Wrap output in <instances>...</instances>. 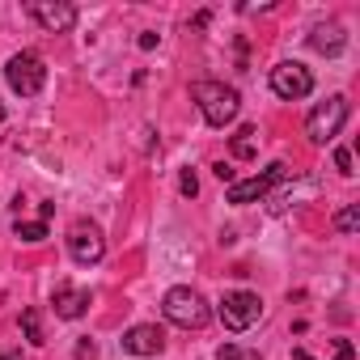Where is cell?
<instances>
[{
    "label": "cell",
    "instance_id": "obj_6",
    "mask_svg": "<svg viewBox=\"0 0 360 360\" xmlns=\"http://www.w3.org/2000/svg\"><path fill=\"white\" fill-rule=\"evenodd\" d=\"M271 94L284 98V102H301V98H309V94H314V77H309V68L297 64V60L276 64V68H271Z\"/></svg>",
    "mask_w": 360,
    "mask_h": 360
},
{
    "label": "cell",
    "instance_id": "obj_7",
    "mask_svg": "<svg viewBox=\"0 0 360 360\" xmlns=\"http://www.w3.org/2000/svg\"><path fill=\"white\" fill-rule=\"evenodd\" d=\"M68 255H72V263H81V267L102 263V255H106V238H102V229H98L94 221H77L72 233H68Z\"/></svg>",
    "mask_w": 360,
    "mask_h": 360
},
{
    "label": "cell",
    "instance_id": "obj_13",
    "mask_svg": "<svg viewBox=\"0 0 360 360\" xmlns=\"http://www.w3.org/2000/svg\"><path fill=\"white\" fill-rule=\"evenodd\" d=\"M229 153H233L238 161H250V157L259 153V127H255V123H242V127L233 131V140H229Z\"/></svg>",
    "mask_w": 360,
    "mask_h": 360
},
{
    "label": "cell",
    "instance_id": "obj_24",
    "mask_svg": "<svg viewBox=\"0 0 360 360\" xmlns=\"http://www.w3.org/2000/svg\"><path fill=\"white\" fill-rule=\"evenodd\" d=\"M0 360H22V352H9V347H0Z\"/></svg>",
    "mask_w": 360,
    "mask_h": 360
},
{
    "label": "cell",
    "instance_id": "obj_15",
    "mask_svg": "<svg viewBox=\"0 0 360 360\" xmlns=\"http://www.w3.org/2000/svg\"><path fill=\"white\" fill-rule=\"evenodd\" d=\"M18 242H30V246H39V242H47V225L43 221H18Z\"/></svg>",
    "mask_w": 360,
    "mask_h": 360
},
{
    "label": "cell",
    "instance_id": "obj_8",
    "mask_svg": "<svg viewBox=\"0 0 360 360\" xmlns=\"http://www.w3.org/2000/svg\"><path fill=\"white\" fill-rule=\"evenodd\" d=\"M284 178H288V165H284V161H271L263 174L242 178V183H229V204H255V200H263L276 183H284Z\"/></svg>",
    "mask_w": 360,
    "mask_h": 360
},
{
    "label": "cell",
    "instance_id": "obj_10",
    "mask_svg": "<svg viewBox=\"0 0 360 360\" xmlns=\"http://www.w3.org/2000/svg\"><path fill=\"white\" fill-rule=\"evenodd\" d=\"M165 347V335H161V326H148V322H140V326H131L127 335H123V352H131V356H157Z\"/></svg>",
    "mask_w": 360,
    "mask_h": 360
},
{
    "label": "cell",
    "instance_id": "obj_11",
    "mask_svg": "<svg viewBox=\"0 0 360 360\" xmlns=\"http://www.w3.org/2000/svg\"><path fill=\"white\" fill-rule=\"evenodd\" d=\"M343 43H347V34H343L339 22H318V26L309 30V47H314L318 56H339Z\"/></svg>",
    "mask_w": 360,
    "mask_h": 360
},
{
    "label": "cell",
    "instance_id": "obj_22",
    "mask_svg": "<svg viewBox=\"0 0 360 360\" xmlns=\"http://www.w3.org/2000/svg\"><path fill=\"white\" fill-rule=\"evenodd\" d=\"M140 47H144V51H153V47H157V34H153V30H144V34H140Z\"/></svg>",
    "mask_w": 360,
    "mask_h": 360
},
{
    "label": "cell",
    "instance_id": "obj_20",
    "mask_svg": "<svg viewBox=\"0 0 360 360\" xmlns=\"http://www.w3.org/2000/svg\"><path fill=\"white\" fill-rule=\"evenodd\" d=\"M238 356H242V352H238V347H233V343H225V347H221V352H217V360H238Z\"/></svg>",
    "mask_w": 360,
    "mask_h": 360
},
{
    "label": "cell",
    "instance_id": "obj_3",
    "mask_svg": "<svg viewBox=\"0 0 360 360\" xmlns=\"http://www.w3.org/2000/svg\"><path fill=\"white\" fill-rule=\"evenodd\" d=\"M347 115H352V106H347V98H326V102H318L314 110H309V119H305V136L314 140V144H330L339 131H343V123H347Z\"/></svg>",
    "mask_w": 360,
    "mask_h": 360
},
{
    "label": "cell",
    "instance_id": "obj_27",
    "mask_svg": "<svg viewBox=\"0 0 360 360\" xmlns=\"http://www.w3.org/2000/svg\"><path fill=\"white\" fill-rule=\"evenodd\" d=\"M0 123H5V106H0Z\"/></svg>",
    "mask_w": 360,
    "mask_h": 360
},
{
    "label": "cell",
    "instance_id": "obj_21",
    "mask_svg": "<svg viewBox=\"0 0 360 360\" xmlns=\"http://www.w3.org/2000/svg\"><path fill=\"white\" fill-rule=\"evenodd\" d=\"M212 174H217V178H221V183H233V169H229V165H225V161H221V165H217V169H212Z\"/></svg>",
    "mask_w": 360,
    "mask_h": 360
},
{
    "label": "cell",
    "instance_id": "obj_25",
    "mask_svg": "<svg viewBox=\"0 0 360 360\" xmlns=\"http://www.w3.org/2000/svg\"><path fill=\"white\" fill-rule=\"evenodd\" d=\"M292 360H314V356H309L305 347H297V352H292Z\"/></svg>",
    "mask_w": 360,
    "mask_h": 360
},
{
    "label": "cell",
    "instance_id": "obj_19",
    "mask_svg": "<svg viewBox=\"0 0 360 360\" xmlns=\"http://www.w3.org/2000/svg\"><path fill=\"white\" fill-rule=\"evenodd\" d=\"M335 360H356V347H352L347 339H339V343H335Z\"/></svg>",
    "mask_w": 360,
    "mask_h": 360
},
{
    "label": "cell",
    "instance_id": "obj_9",
    "mask_svg": "<svg viewBox=\"0 0 360 360\" xmlns=\"http://www.w3.org/2000/svg\"><path fill=\"white\" fill-rule=\"evenodd\" d=\"M26 13H30L47 34H64V30H72V26H77V9H72V5H64V0H30Z\"/></svg>",
    "mask_w": 360,
    "mask_h": 360
},
{
    "label": "cell",
    "instance_id": "obj_18",
    "mask_svg": "<svg viewBox=\"0 0 360 360\" xmlns=\"http://www.w3.org/2000/svg\"><path fill=\"white\" fill-rule=\"evenodd\" d=\"M335 169L339 174H356L352 169V148H335Z\"/></svg>",
    "mask_w": 360,
    "mask_h": 360
},
{
    "label": "cell",
    "instance_id": "obj_26",
    "mask_svg": "<svg viewBox=\"0 0 360 360\" xmlns=\"http://www.w3.org/2000/svg\"><path fill=\"white\" fill-rule=\"evenodd\" d=\"M238 360H259V356H255V352H246V356H238Z\"/></svg>",
    "mask_w": 360,
    "mask_h": 360
},
{
    "label": "cell",
    "instance_id": "obj_5",
    "mask_svg": "<svg viewBox=\"0 0 360 360\" xmlns=\"http://www.w3.org/2000/svg\"><path fill=\"white\" fill-rule=\"evenodd\" d=\"M217 314H221L225 330H250V326L263 318V301H259V292L238 288V292H225V301H221Z\"/></svg>",
    "mask_w": 360,
    "mask_h": 360
},
{
    "label": "cell",
    "instance_id": "obj_12",
    "mask_svg": "<svg viewBox=\"0 0 360 360\" xmlns=\"http://www.w3.org/2000/svg\"><path fill=\"white\" fill-rule=\"evenodd\" d=\"M51 305H56V318H64V322H77L85 309H89V292L85 288H56V297H51Z\"/></svg>",
    "mask_w": 360,
    "mask_h": 360
},
{
    "label": "cell",
    "instance_id": "obj_1",
    "mask_svg": "<svg viewBox=\"0 0 360 360\" xmlns=\"http://www.w3.org/2000/svg\"><path fill=\"white\" fill-rule=\"evenodd\" d=\"M191 98L200 102V115L208 127H229L242 110V94L225 81H195L191 85Z\"/></svg>",
    "mask_w": 360,
    "mask_h": 360
},
{
    "label": "cell",
    "instance_id": "obj_16",
    "mask_svg": "<svg viewBox=\"0 0 360 360\" xmlns=\"http://www.w3.org/2000/svg\"><path fill=\"white\" fill-rule=\"evenodd\" d=\"M335 229H339V233H356V229H360V204H347V208L335 217Z\"/></svg>",
    "mask_w": 360,
    "mask_h": 360
},
{
    "label": "cell",
    "instance_id": "obj_17",
    "mask_svg": "<svg viewBox=\"0 0 360 360\" xmlns=\"http://www.w3.org/2000/svg\"><path fill=\"white\" fill-rule=\"evenodd\" d=\"M178 191H183L187 200H195V195H200V178H195L191 169H183V174H178Z\"/></svg>",
    "mask_w": 360,
    "mask_h": 360
},
{
    "label": "cell",
    "instance_id": "obj_23",
    "mask_svg": "<svg viewBox=\"0 0 360 360\" xmlns=\"http://www.w3.org/2000/svg\"><path fill=\"white\" fill-rule=\"evenodd\" d=\"M77 356H81V360H94V343H89V339H85V343H81V347H77Z\"/></svg>",
    "mask_w": 360,
    "mask_h": 360
},
{
    "label": "cell",
    "instance_id": "obj_14",
    "mask_svg": "<svg viewBox=\"0 0 360 360\" xmlns=\"http://www.w3.org/2000/svg\"><path fill=\"white\" fill-rule=\"evenodd\" d=\"M22 330H26V339H30L34 347H43V343H47V335H43V318H39V309H22Z\"/></svg>",
    "mask_w": 360,
    "mask_h": 360
},
{
    "label": "cell",
    "instance_id": "obj_2",
    "mask_svg": "<svg viewBox=\"0 0 360 360\" xmlns=\"http://www.w3.org/2000/svg\"><path fill=\"white\" fill-rule=\"evenodd\" d=\"M161 314H165L174 326H183V330H200V326H208V318H212V309L204 305V297H200L195 288H187V284H178V288H169V292L161 297Z\"/></svg>",
    "mask_w": 360,
    "mask_h": 360
},
{
    "label": "cell",
    "instance_id": "obj_4",
    "mask_svg": "<svg viewBox=\"0 0 360 360\" xmlns=\"http://www.w3.org/2000/svg\"><path fill=\"white\" fill-rule=\"evenodd\" d=\"M5 81H9V89H13V94L34 98V94L47 85V64H43L34 51H18V56L5 64Z\"/></svg>",
    "mask_w": 360,
    "mask_h": 360
}]
</instances>
